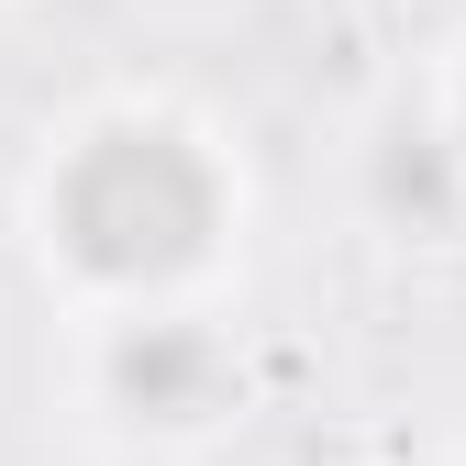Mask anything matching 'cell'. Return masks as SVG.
Segmentation results:
<instances>
[{
	"label": "cell",
	"instance_id": "obj_1",
	"mask_svg": "<svg viewBox=\"0 0 466 466\" xmlns=\"http://www.w3.org/2000/svg\"><path fill=\"white\" fill-rule=\"evenodd\" d=\"M56 222H67V245L111 278H145V267H178L200 233H211V178L189 145L167 134H100L67 189H56Z\"/></svg>",
	"mask_w": 466,
	"mask_h": 466
},
{
	"label": "cell",
	"instance_id": "obj_2",
	"mask_svg": "<svg viewBox=\"0 0 466 466\" xmlns=\"http://www.w3.org/2000/svg\"><path fill=\"white\" fill-rule=\"evenodd\" d=\"M189 378H200V344H189V333H145L134 356H123V389H134V400H156V411H167Z\"/></svg>",
	"mask_w": 466,
	"mask_h": 466
}]
</instances>
